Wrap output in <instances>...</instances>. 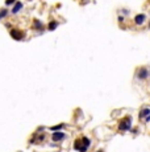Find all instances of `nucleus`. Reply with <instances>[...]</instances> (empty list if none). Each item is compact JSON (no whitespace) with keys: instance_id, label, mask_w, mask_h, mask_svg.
I'll return each instance as SVG.
<instances>
[{"instance_id":"9","label":"nucleus","mask_w":150,"mask_h":152,"mask_svg":"<svg viewBox=\"0 0 150 152\" xmlns=\"http://www.w3.org/2000/svg\"><path fill=\"white\" fill-rule=\"evenodd\" d=\"M57 27H58V22L53 20V21H50V22H49V25H48V29H49V31H54V29H55Z\"/></svg>"},{"instance_id":"3","label":"nucleus","mask_w":150,"mask_h":152,"mask_svg":"<svg viewBox=\"0 0 150 152\" xmlns=\"http://www.w3.org/2000/svg\"><path fill=\"white\" fill-rule=\"evenodd\" d=\"M66 138V134L62 132V131H55L51 134V139H53V142H61V140H63Z\"/></svg>"},{"instance_id":"7","label":"nucleus","mask_w":150,"mask_h":152,"mask_svg":"<svg viewBox=\"0 0 150 152\" xmlns=\"http://www.w3.org/2000/svg\"><path fill=\"white\" fill-rule=\"evenodd\" d=\"M21 8H22V3H21V2H16V3H15V5H13V8H12V13H13V15H16Z\"/></svg>"},{"instance_id":"4","label":"nucleus","mask_w":150,"mask_h":152,"mask_svg":"<svg viewBox=\"0 0 150 152\" xmlns=\"http://www.w3.org/2000/svg\"><path fill=\"white\" fill-rule=\"evenodd\" d=\"M11 36H12L15 40L20 41V40L24 39V33H22L21 31H19V29H12V31H11Z\"/></svg>"},{"instance_id":"1","label":"nucleus","mask_w":150,"mask_h":152,"mask_svg":"<svg viewBox=\"0 0 150 152\" xmlns=\"http://www.w3.org/2000/svg\"><path fill=\"white\" fill-rule=\"evenodd\" d=\"M119 130L120 131H129L132 130V116H125L119 123Z\"/></svg>"},{"instance_id":"8","label":"nucleus","mask_w":150,"mask_h":152,"mask_svg":"<svg viewBox=\"0 0 150 152\" xmlns=\"http://www.w3.org/2000/svg\"><path fill=\"white\" fill-rule=\"evenodd\" d=\"M80 142H82V146H84V147H87V148L91 146V140H90L87 136H83L82 139H80Z\"/></svg>"},{"instance_id":"13","label":"nucleus","mask_w":150,"mask_h":152,"mask_svg":"<svg viewBox=\"0 0 150 152\" xmlns=\"http://www.w3.org/2000/svg\"><path fill=\"white\" fill-rule=\"evenodd\" d=\"M34 28H36V29H42V24L38 20H34Z\"/></svg>"},{"instance_id":"10","label":"nucleus","mask_w":150,"mask_h":152,"mask_svg":"<svg viewBox=\"0 0 150 152\" xmlns=\"http://www.w3.org/2000/svg\"><path fill=\"white\" fill-rule=\"evenodd\" d=\"M80 146H82V142H80V139H76L75 142H74V149H75V151H79Z\"/></svg>"},{"instance_id":"5","label":"nucleus","mask_w":150,"mask_h":152,"mask_svg":"<svg viewBox=\"0 0 150 152\" xmlns=\"http://www.w3.org/2000/svg\"><path fill=\"white\" fill-rule=\"evenodd\" d=\"M145 20H146V16L144 15V13H138L136 17H134V22L137 25H142L144 22H145Z\"/></svg>"},{"instance_id":"16","label":"nucleus","mask_w":150,"mask_h":152,"mask_svg":"<svg viewBox=\"0 0 150 152\" xmlns=\"http://www.w3.org/2000/svg\"><path fill=\"white\" fill-rule=\"evenodd\" d=\"M145 119H146V122H150V114H149V115L146 116V118H145Z\"/></svg>"},{"instance_id":"18","label":"nucleus","mask_w":150,"mask_h":152,"mask_svg":"<svg viewBox=\"0 0 150 152\" xmlns=\"http://www.w3.org/2000/svg\"><path fill=\"white\" fill-rule=\"evenodd\" d=\"M96 152H103V151H101V149H100V151H96Z\"/></svg>"},{"instance_id":"19","label":"nucleus","mask_w":150,"mask_h":152,"mask_svg":"<svg viewBox=\"0 0 150 152\" xmlns=\"http://www.w3.org/2000/svg\"><path fill=\"white\" fill-rule=\"evenodd\" d=\"M149 28H150V25H149Z\"/></svg>"},{"instance_id":"11","label":"nucleus","mask_w":150,"mask_h":152,"mask_svg":"<svg viewBox=\"0 0 150 152\" xmlns=\"http://www.w3.org/2000/svg\"><path fill=\"white\" fill-rule=\"evenodd\" d=\"M63 128V124H58V126H53V127H50V130L53 131V132H55V131H61Z\"/></svg>"},{"instance_id":"12","label":"nucleus","mask_w":150,"mask_h":152,"mask_svg":"<svg viewBox=\"0 0 150 152\" xmlns=\"http://www.w3.org/2000/svg\"><path fill=\"white\" fill-rule=\"evenodd\" d=\"M7 15H8V11H7L5 8H4V9H2V11H0V20H2L3 17H5Z\"/></svg>"},{"instance_id":"14","label":"nucleus","mask_w":150,"mask_h":152,"mask_svg":"<svg viewBox=\"0 0 150 152\" xmlns=\"http://www.w3.org/2000/svg\"><path fill=\"white\" fill-rule=\"evenodd\" d=\"M16 3V0H5V5H12Z\"/></svg>"},{"instance_id":"17","label":"nucleus","mask_w":150,"mask_h":152,"mask_svg":"<svg viewBox=\"0 0 150 152\" xmlns=\"http://www.w3.org/2000/svg\"><path fill=\"white\" fill-rule=\"evenodd\" d=\"M119 21H124V17L122 16H119Z\"/></svg>"},{"instance_id":"2","label":"nucleus","mask_w":150,"mask_h":152,"mask_svg":"<svg viewBox=\"0 0 150 152\" xmlns=\"http://www.w3.org/2000/svg\"><path fill=\"white\" fill-rule=\"evenodd\" d=\"M150 73H149V70L146 67H141V69H138V72H137V78L140 79V81H144L146 78H149Z\"/></svg>"},{"instance_id":"6","label":"nucleus","mask_w":150,"mask_h":152,"mask_svg":"<svg viewBox=\"0 0 150 152\" xmlns=\"http://www.w3.org/2000/svg\"><path fill=\"white\" fill-rule=\"evenodd\" d=\"M149 114H150V109H149V107H145V109H142V110L140 111V115H138V118H140V119H145Z\"/></svg>"},{"instance_id":"15","label":"nucleus","mask_w":150,"mask_h":152,"mask_svg":"<svg viewBox=\"0 0 150 152\" xmlns=\"http://www.w3.org/2000/svg\"><path fill=\"white\" fill-rule=\"evenodd\" d=\"M86 151H87V147H84V146H80L79 152H86Z\"/></svg>"}]
</instances>
